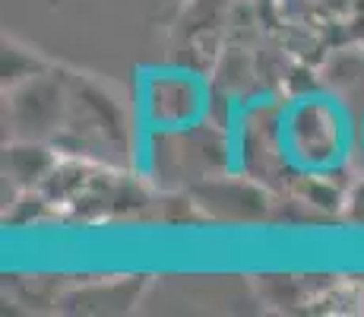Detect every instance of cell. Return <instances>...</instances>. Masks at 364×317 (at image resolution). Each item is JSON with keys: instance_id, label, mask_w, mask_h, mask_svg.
I'll list each match as a JSON object with an SVG mask.
<instances>
[{"instance_id": "cell-1", "label": "cell", "mask_w": 364, "mask_h": 317, "mask_svg": "<svg viewBox=\"0 0 364 317\" xmlns=\"http://www.w3.org/2000/svg\"><path fill=\"white\" fill-rule=\"evenodd\" d=\"M70 95L54 76L38 73L10 89L6 121L13 140H48L67 124Z\"/></svg>"}, {"instance_id": "cell-2", "label": "cell", "mask_w": 364, "mask_h": 317, "mask_svg": "<svg viewBox=\"0 0 364 317\" xmlns=\"http://www.w3.org/2000/svg\"><path fill=\"white\" fill-rule=\"evenodd\" d=\"M54 172V156L41 140H13V146L4 152V178L19 190H32Z\"/></svg>"}, {"instance_id": "cell-3", "label": "cell", "mask_w": 364, "mask_h": 317, "mask_svg": "<svg viewBox=\"0 0 364 317\" xmlns=\"http://www.w3.org/2000/svg\"><path fill=\"white\" fill-rule=\"evenodd\" d=\"M38 73H45V67H41L29 51H23V48H16V45H4V54H0V76H4V89L19 86V83L32 80V76H38Z\"/></svg>"}, {"instance_id": "cell-4", "label": "cell", "mask_w": 364, "mask_h": 317, "mask_svg": "<svg viewBox=\"0 0 364 317\" xmlns=\"http://www.w3.org/2000/svg\"><path fill=\"white\" fill-rule=\"evenodd\" d=\"M352 209H355V216H358V219H364V185L355 190V197H352Z\"/></svg>"}]
</instances>
